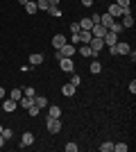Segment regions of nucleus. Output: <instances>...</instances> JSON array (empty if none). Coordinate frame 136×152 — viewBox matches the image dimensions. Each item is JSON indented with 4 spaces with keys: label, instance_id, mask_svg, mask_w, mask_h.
Listing matches in <instances>:
<instances>
[{
    "label": "nucleus",
    "instance_id": "obj_5",
    "mask_svg": "<svg viewBox=\"0 0 136 152\" xmlns=\"http://www.w3.org/2000/svg\"><path fill=\"white\" fill-rule=\"evenodd\" d=\"M16 104H18V102H14L12 98H2V111H5V114L16 111Z\"/></svg>",
    "mask_w": 136,
    "mask_h": 152
},
{
    "label": "nucleus",
    "instance_id": "obj_28",
    "mask_svg": "<svg viewBox=\"0 0 136 152\" xmlns=\"http://www.w3.org/2000/svg\"><path fill=\"white\" fill-rule=\"evenodd\" d=\"M113 152H127V143H113Z\"/></svg>",
    "mask_w": 136,
    "mask_h": 152
},
{
    "label": "nucleus",
    "instance_id": "obj_21",
    "mask_svg": "<svg viewBox=\"0 0 136 152\" xmlns=\"http://www.w3.org/2000/svg\"><path fill=\"white\" fill-rule=\"evenodd\" d=\"M79 55H82V57H93V50L89 48V43H82V48H79Z\"/></svg>",
    "mask_w": 136,
    "mask_h": 152
},
{
    "label": "nucleus",
    "instance_id": "obj_8",
    "mask_svg": "<svg viewBox=\"0 0 136 152\" xmlns=\"http://www.w3.org/2000/svg\"><path fill=\"white\" fill-rule=\"evenodd\" d=\"M66 43H68V39H66L64 34H55V37H52V48H55V50H59V48L66 45Z\"/></svg>",
    "mask_w": 136,
    "mask_h": 152
},
{
    "label": "nucleus",
    "instance_id": "obj_10",
    "mask_svg": "<svg viewBox=\"0 0 136 152\" xmlns=\"http://www.w3.org/2000/svg\"><path fill=\"white\" fill-rule=\"evenodd\" d=\"M104 34H107V27H104V25H100V23L91 27V37H95V39H102Z\"/></svg>",
    "mask_w": 136,
    "mask_h": 152
},
{
    "label": "nucleus",
    "instance_id": "obj_30",
    "mask_svg": "<svg viewBox=\"0 0 136 152\" xmlns=\"http://www.w3.org/2000/svg\"><path fill=\"white\" fill-rule=\"evenodd\" d=\"M66 152H77V143H75V141H71V143H66Z\"/></svg>",
    "mask_w": 136,
    "mask_h": 152
},
{
    "label": "nucleus",
    "instance_id": "obj_26",
    "mask_svg": "<svg viewBox=\"0 0 136 152\" xmlns=\"http://www.w3.org/2000/svg\"><path fill=\"white\" fill-rule=\"evenodd\" d=\"M36 9H41V12H48V9H50V2H48V0H39V2H36Z\"/></svg>",
    "mask_w": 136,
    "mask_h": 152
},
{
    "label": "nucleus",
    "instance_id": "obj_41",
    "mask_svg": "<svg viewBox=\"0 0 136 152\" xmlns=\"http://www.w3.org/2000/svg\"><path fill=\"white\" fill-rule=\"evenodd\" d=\"M18 2H20V5H25V2H27V0H18Z\"/></svg>",
    "mask_w": 136,
    "mask_h": 152
},
{
    "label": "nucleus",
    "instance_id": "obj_16",
    "mask_svg": "<svg viewBox=\"0 0 136 152\" xmlns=\"http://www.w3.org/2000/svg\"><path fill=\"white\" fill-rule=\"evenodd\" d=\"M7 98H12L14 102H18L20 98H23V89H12V91H9V95H7Z\"/></svg>",
    "mask_w": 136,
    "mask_h": 152
},
{
    "label": "nucleus",
    "instance_id": "obj_22",
    "mask_svg": "<svg viewBox=\"0 0 136 152\" xmlns=\"http://www.w3.org/2000/svg\"><path fill=\"white\" fill-rule=\"evenodd\" d=\"M50 111H48V118H61V109L59 107H48Z\"/></svg>",
    "mask_w": 136,
    "mask_h": 152
},
{
    "label": "nucleus",
    "instance_id": "obj_31",
    "mask_svg": "<svg viewBox=\"0 0 136 152\" xmlns=\"http://www.w3.org/2000/svg\"><path fill=\"white\" fill-rule=\"evenodd\" d=\"M23 95H30V98H34V95H36V91H34L32 86H25V89H23Z\"/></svg>",
    "mask_w": 136,
    "mask_h": 152
},
{
    "label": "nucleus",
    "instance_id": "obj_38",
    "mask_svg": "<svg viewBox=\"0 0 136 152\" xmlns=\"http://www.w3.org/2000/svg\"><path fill=\"white\" fill-rule=\"evenodd\" d=\"M7 95V91H5V86H0V100H2V98H5Z\"/></svg>",
    "mask_w": 136,
    "mask_h": 152
},
{
    "label": "nucleus",
    "instance_id": "obj_4",
    "mask_svg": "<svg viewBox=\"0 0 136 152\" xmlns=\"http://www.w3.org/2000/svg\"><path fill=\"white\" fill-rule=\"evenodd\" d=\"M125 12H129V9H123V7H118L116 2H111L109 9H107V14H109V16H113V18H120Z\"/></svg>",
    "mask_w": 136,
    "mask_h": 152
},
{
    "label": "nucleus",
    "instance_id": "obj_3",
    "mask_svg": "<svg viewBox=\"0 0 136 152\" xmlns=\"http://www.w3.org/2000/svg\"><path fill=\"white\" fill-rule=\"evenodd\" d=\"M57 61H59V70H64V73H71V70L75 68L73 57H61V59H57Z\"/></svg>",
    "mask_w": 136,
    "mask_h": 152
},
{
    "label": "nucleus",
    "instance_id": "obj_37",
    "mask_svg": "<svg viewBox=\"0 0 136 152\" xmlns=\"http://www.w3.org/2000/svg\"><path fill=\"white\" fill-rule=\"evenodd\" d=\"M82 5L84 7H93V0H82Z\"/></svg>",
    "mask_w": 136,
    "mask_h": 152
},
{
    "label": "nucleus",
    "instance_id": "obj_9",
    "mask_svg": "<svg viewBox=\"0 0 136 152\" xmlns=\"http://www.w3.org/2000/svg\"><path fill=\"white\" fill-rule=\"evenodd\" d=\"M129 50H132L129 43H125V41H118V43L113 45V52H116V55H127Z\"/></svg>",
    "mask_w": 136,
    "mask_h": 152
},
{
    "label": "nucleus",
    "instance_id": "obj_6",
    "mask_svg": "<svg viewBox=\"0 0 136 152\" xmlns=\"http://www.w3.org/2000/svg\"><path fill=\"white\" fill-rule=\"evenodd\" d=\"M89 48L93 50V55H97V52L104 48V41H102V39H95V37H93V39L89 41Z\"/></svg>",
    "mask_w": 136,
    "mask_h": 152
},
{
    "label": "nucleus",
    "instance_id": "obj_20",
    "mask_svg": "<svg viewBox=\"0 0 136 152\" xmlns=\"http://www.w3.org/2000/svg\"><path fill=\"white\" fill-rule=\"evenodd\" d=\"M23 7H25V12H27V14H36V12H39V9H36V2H32V0H27Z\"/></svg>",
    "mask_w": 136,
    "mask_h": 152
},
{
    "label": "nucleus",
    "instance_id": "obj_29",
    "mask_svg": "<svg viewBox=\"0 0 136 152\" xmlns=\"http://www.w3.org/2000/svg\"><path fill=\"white\" fill-rule=\"evenodd\" d=\"M2 136H5V141H9L14 136V129H9V127H2Z\"/></svg>",
    "mask_w": 136,
    "mask_h": 152
},
{
    "label": "nucleus",
    "instance_id": "obj_15",
    "mask_svg": "<svg viewBox=\"0 0 136 152\" xmlns=\"http://www.w3.org/2000/svg\"><path fill=\"white\" fill-rule=\"evenodd\" d=\"M34 104L39 109H45L48 107V98H45V95H34Z\"/></svg>",
    "mask_w": 136,
    "mask_h": 152
},
{
    "label": "nucleus",
    "instance_id": "obj_17",
    "mask_svg": "<svg viewBox=\"0 0 136 152\" xmlns=\"http://www.w3.org/2000/svg\"><path fill=\"white\" fill-rule=\"evenodd\" d=\"M18 104H20L23 109H27L30 104H34V98H30V95H23V98L18 100Z\"/></svg>",
    "mask_w": 136,
    "mask_h": 152
},
{
    "label": "nucleus",
    "instance_id": "obj_36",
    "mask_svg": "<svg viewBox=\"0 0 136 152\" xmlns=\"http://www.w3.org/2000/svg\"><path fill=\"white\" fill-rule=\"evenodd\" d=\"M71 32H73V34H75V32H79V25H77V23H71Z\"/></svg>",
    "mask_w": 136,
    "mask_h": 152
},
{
    "label": "nucleus",
    "instance_id": "obj_39",
    "mask_svg": "<svg viewBox=\"0 0 136 152\" xmlns=\"http://www.w3.org/2000/svg\"><path fill=\"white\" fill-rule=\"evenodd\" d=\"M50 2V7H59V0H48Z\"/></svg>",
    "mask_w": 136,
    "mask_h": 152
},
{
    "label": "nucleus",
    "instance_id": "obj_42",
    "mask_svg": "<svg viewBox=\"0 0 136 152\" xmlns=\"http://www.w3.org/2000/svg\"><path fill=\"white\" fill-rule=\"evenodd\" d=\"M0 132H2V125H0Z\"/></svg>",
    "mask_w": 136,
    "mask_h": 152
},
{
    "label": "nucleus",
    "instance_id": "obj_27",
    "mask_svg": "<svg viewBox=\"0 0 136 152\" xmlns=\"http://www.w3.org/2000/svg\"><path fill=\"white\" fill-rule=\"evenodd\" d=\"M48 14H50L52 18H61V9H59V7H50V9H48Z\"/></svg>",
    "mask_w": 136,
    "mask_h": 152
},
{
    "label": "nucleus",
    "instance_id": "obj_13",
    "mask_svg": "<svg viewBox=\"0 0 136 152\" xmlns=\"http://www.w3.org/2000/svg\"><path fill=\"white\" fill-rule=\"evenodd\" d=\"M120 23H123V27H134V18H132V9H129V12H125V14H123V20H120Z\"/></svg>",
    "mask_w": 136,
    "mask_h": 152
},
{
    "label": "nucleus",
    "instance_id": "obj_23",
    "mask_svg": "<svg viewBox=\"0 0 136 152\" xmlns=\"http://www.w3.org/2000/svg\"><path fill=\"white\" fill-rule=\"evenodd\" d=\"M91 73H93V75H97V73H102V64L97 61V59H95V61H91Z\"/></svg>",
    "mask_w": 136,
    "mask_h": 152
},
{
    "label": "nucleus",
    "instance_id": "obj_32",
    "mask_svg": "<svg viewBox=\"0 0 136 152\" xmlns=\"http://www.w3.org/2000/svg\"><path fill=\"white\" fill-rule=\"evenodd\" d=\"M129 2H132V0H116V5L123 7V9H129Z\"/></svg>",
    "mask_w": 136,
    "mask_h": 152
},
{
    "label": "nucleus",
    "instance_id": "obj_12",
    "mask_svg": "<svg viewBox=\"0 0 136 152\" xmlns=\"http://www.w3.org/2000/svg\"><path fill=\"white\" fill-rule=\"evenodd\" d=\"M34 143V134L32 132H23V136H20V148H27Z\"/></svg>",
    "mask_w": 136,
    "mask_h": 152
},
{
    "label": "nucleus",
    "instance_id": "obj_24",
    "mask_svg": "<svg viewBox=\"0 0 136 152\" xmlns=\"http://www.w3.org/2000/svg\"><path fill=\"white\" fill-rule=\"evenodd\" d=\"M30 64H32V66H39V64H43V55H30Z\"/></svg>",
    "mask_w": 136,
    "mask_h": 152
},
{
    "label": "nucleus",
    "instance_id": "obj_40",
    "mask_svg": "<svg viewBox=\"0 0 136 152\" xmlns=\"http://www.w3.org/2000/svg\"><path fill=\"white\" fill-rule=\"evenodd\" d=\"M5 145V136H2V132H0V148Z\"/></svg>",
    "mask_w": 136,
    "mask_h": 152
},
{
    "label": "nucleus",
    "instance_id": "obj_25",
    "mask_svg": "<svg viewBox=\"0 0 136 152\" xmlns=\"http://www.w3.org/2000/svg\"><path fill=\"white\" fill-rule=\"evenodd\" d=\"M100 152H113V143H111V141H104L102 145H100Z\"/></svg>",
    "mask_w": 136,
    "mask_h": 152
},
{
    "label": "nucleus",
    "instance_id": "obj_2",
    "mask_svg": "<svg viewBox=\"0 0 136 152\" xmlns=\"http://www.w3.org/2000/svg\"><path fill=\"white\" fill-rule=\"evenodd\" d=\"M45 125H48V132L50 134H59L61 132V118H48Z\"/></svg>",
    "mask_w": 136,
    "mask_h": 152
},
{
    "label": "nucleus",
    "instance_id": "obj_1",
    "mask_svg": "<svg viewBox=\"0 0 136 152\" xmlns=\"http://www.w3.org/2000/svg\"><path fill=\"white\" fill-rule=\"evenodd\" d=\"M73 55H77V45H73V43H66V45H61V48L57 50V59L73 57Z\"/></svg>",
    "mask_w": 136,
    "mask_h": 152
},
{
    "label": "nucleus",
    "instance_id": "obj_34",
    "mask_svg": "<svg viewBox=\"0 0 136 152\" xmlns=\"http://www.w3.org/2000/svg\"><path fill=\"white\" fill-rule=\"evenodd\" d=\"M71 84H75V86H79V84H82V77H79V75H73V77H71Z\"/></svg>",
    "mask_w": 136,
    "mask_h": 152
},
{
    "label": "nucleus",
    "instance_id": "obj_11",
    "mask_svg": "<svg viewBox=\"0 0 136 152\" xmlns=\"http://www.w3.org/2000/svg\"><path fill=\"white\" fill-rule=\"evenodd\" d=\"M61 93H64L66 98H73V95L77 93V86H75V84H71V82H68V84H64V86H61Z\"/></svg>",
    "mask_w": 136,
    "mask_h": 152
},
{
    "label": "nucleus",
    "instance_id": "obj_18",
    "mask_svg": "<svg viewBox=\"0 0 136 152\" xmlns=\"http://www.w3.org/2000/svg\"><path fill=\"white\" fill-rule=\"evenodd\" d=\"M123 30H125V27H123V23H120V20H113V23H111V27H109V32H113V34H120Z\"/></svg>",
    "mask_w": 136,
    "mask_h": 152
},
{
    "label": "nucleus",
    "instance_id": "obj_19",
    "mask_svg": "<svg viewBox=\"0 0 136 152\" xmlns=\"http://www.w3.org/2000/svg\"><path fill=\"white\" fill-rule=\"evenodd\" d=\"M77 25H79V30H89V32H91V27H93V20H91V18H82Z\"/></svg>",
    "mask_w": 136,
    "mask_h": 152
},
{
    "label": "nucleus",
    "instance_id": "obj_14",
    "mask_svg": "<svg viewBox=\"0 0 136 152\" xmlns=\"http://www.w3.org/2000/svg\"><path fill=\"white\" fill-rule=\"evenodd\" d=\"M113 20H116V18H113V16H109V14H100V25H104L107 30L111 27V23H113Z\"/></svg>",
    "mask_w": 136,
    "mask_h": 152
},
{
    "label": "nucleus",
    "instance_id": "obj_7",
    "mask_svg": "<svg viewBox=\"0 0 136 152\" xmlns=\"http://www.w3.org/2000/svg\"><path fill=\"white\" fill-rule=\"evenodd\" d=\"M102 41H104V45H107V48H111V45H116V43H118V34H113V32L107 30V34L102 37Z\"/></svg>",
    "mask_w": 136,
    "mask_h": 152
},
{
    "label": "nucleus",
    "instance_id": "obj_33",
    "mask_svg": "<svg viewBox=\"0 0 136 152\" xmlns=\"http://www.w3.org/2000/svg\"><path fill=\"white\" fill-rule=\"evenodd\" d=\"M27 111H30V116H39V107H36V104H30Z\"/></svg>",
    "mask_w": 136,
    "mask_h": 152
},
{
    "label": "nucleus",
    "instance_id": "obj_35",
    "mask_svg": "<svg viewBox=\"0 0 136 152\" xmlns=\"http://www.w3.org/2000/svg\"><path fill=\"white\" fill-rule=\"evenodd\" d=\"M129 91H132V95L136 93V80H132V82H129Z\"/></svg>",
    "mask_w": 136,
    "mask_h": 152
}]
</instances>
